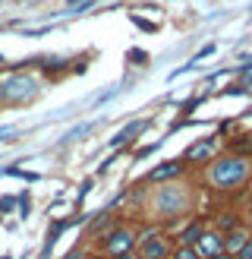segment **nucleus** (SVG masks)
I'll use <instances>...</instances> for the list:
<instances>
[{"mask_svg": "<svg viewBox=\"0 0 252 259\" xmlns=\"http://www.w3.org/2000/svg\"><path fill=\"white\" fill-rule=\"evenodd\" d=\"M208 184L214 190H239L249 184L252 177V161L243 158V155H221V158H211L208 164Z\"/></svg>", "mask_w": 252, "mask_h": 259, "instance_id": "f257e3e1", "label": "nucleus"}, {"mask_svg": "<svg viewBox=\"0 0 252 259\" xmlns=\"http://www.w3.org/2000/svg\"><path fill=\"white\" fill-rule=\"evenodd\" d=\"M0 89H4V105H25V101H32L38 95V89H41V82H38V76L32 73H4L0 76Z\"/></svg>", "mask_w": 252, "mask_h": 259, "instance_id": "f03ea898", "label": "nucleus"}, {"mask_svg": "<svg viewBox=\"0 0 252 259\" xmlns=\"http://www.w3.org/2000/svg\"><path fill=\"white\" fill-rule=\"evenodd\" d=\"M136 243H139V259H167L173 240L167 234H161L158 228H145L136 237Z\"/></svg>", "mask_w": 252, "mask_h": 259, "instance_id": "7ed1b4c3", "label": "nucleus"}, {"mask_svg": "<svg viewBox=\"0 0 252 259\" xmlns=\"http://www.w3.org/2000/svg\"><path fill=\"white\" fill-rule=\"evenodd\" d=\"M133 243H136V237H133V231H130V228L113 225L110 231H104V234H101L98 247L104 250L107 256H123V253H130V250H133Z\"/></svg>", "mask_w": 252, "mask_h": 259, "instance_id": "20e7f679", "label": "nucleus"}, {"mask_svg": "<svg viewBox=\"0 0 252 259\" xmlns=\"http://www.w3.org/2000/svg\"><path fill=\"white\" fill-rule=\"evenodd\" d=\"M186 209V193L180 187H161L155 193V212L158 215H180Z\"/></svg>", "mask_w": 252, "mask_h": 259, "instance_id": "39448f33", "label": "nucleus"}, {"mask_svg": "<svg viewBox=\"0 0 252 259\" xmlns=\"http://www.w3.org/2000/svg\"><path fill=\"white\" fill-rule=\"evenodd\" d=\"M82 222H85V215H73V218H57V222H50L47 234H44V243H41V259H47L50 253H54V247H57V240H60L63 231H70V228L82 225Z\"/></svg>", "mask_w": 252, "mask_h": 259, "instance_id": "423d86ee", "label": "nucleus"}, {"mask_svg": "<svg viewBox=\"0 0 252 259\" xmlns=\"http://www.w3.org/2000/svg\"><path fill=\"white\" fill-rule=\"evenodd\" d=\"M214 152H218V136H205V139H196L193 146H186V152H183V161H193V164H199V161H208V158H214Z\"/></svg>", "mask_w": 252, "mask_h": 259, "instance_id": "0eeeda50", "label": "nucleus"}, {"mask_svg": "<svg viewBox=\"0 0 252 259\" xmlns=\"http://www.w3.org/2000/svg\"><path fill=\"white\" fill-rule=\"evenodd\" d=\"M196 250H199L202 259H211V256L224 253V234H221V231H205L202 240L196 243Z\"/></svg>", "mask_w": 252, "mask_h": 259, "instance_id": "6e6552de", "label": "nucleus"}, {"mask_svg": "<svg viewBox=\"0 0 252 259\" xmlns=\"http://www.w3.org/2000/svg\"><path fill=\"white\" fill-rule=\"evenodd\" d=\"M183 158H173V161H164V164H158V167H151L148 171V184H158V180H170V177H176V174H183Z\"/></svg>", "mask_w": 252, "mask_h": 259, "instance_id": "1a4fd4ad", "label": "nucleus"}, {"mask_svg": "<svg viewBox=\"0 0 252 259\" xmlns=\"http://www.w3.org/2000/svg\"><path fill=\"white\" fill-rule=\"evenodd\" d=\"M249 240H252V234H249V231H246L243 225H239V228H233V231H227V234H224V253L236 256V253L243 250Z\"/></svg>", "mask_w": 252, "mask_h": 259, "instance_id": "9d476101", "label": "nucleus"}, {"mask_svg": "<svg viewBox=\"0 0 252 259\" xmlns=\"http://www.w3.org/2000/svg\"><path fill=\"white\" fill-rule=\"evenodd\" d=\"M202 234H205V222H193V225H186L180 234H176V247H196V243L202 240Z\"/></svg>", "mask_w": 252, "mask_h": 259, "instance_id": "9b49d317", "label": "nucleus"}, {"mask_svg": "<svg viewBox=\"0 0 252 259\" xmlns=\"http://www.w3.org/2000/svg\"><path fill=\"white\" fill-rule=\"evenodd\" d=\"M145 126H148V120H130V123H126L117 136L110 139V146H126V142H133V136H139Z\"/></svg>", "mask_w": 252, "mask_h": 259, "instance_id": "f8f14e48", "label": "nucleus"}, {"mask_svg": "<svg viewBox=\"0 0 252 259\" xmlns=\"http://www.w3.org/2000/svg\"><path fill=\"white\" fill-rule=\"evenodd\" d=\"M239 228V215L236 212H221V234H227V231Z\"/></svg>", "mask_w": 252, "mask_h": 259, "instance_id": "ddd939ff", "label": "nucleus"}, {"mask_svg": "<svg viewBox=\"0 0 252 259\" xmlns=\"http://www.w3.org/2000/svg\"><path fill=\"white\" fill-rule=\"evenodd\" d=\"M170 259H202L196 247H173L170 250Z\"/></svg>", "mask_w": 252, "mask_h": 259, "instance_id": "4468645a", "label": "nucleus"}, {"mask_svg": "<svg viewBox=\"0 0 252 259\" xmlns=\"http://www.w3.org/2000/svg\"><path fill=\"white\" fill-rule=\"evenodd\" d=\"M16 205H19V218H29V212H32V202H29V193H19L16 196Z\"/></svg>", "mask_w": 252, "mask_h": 259, "instance_id": "2eb2a0df", "label": "nucleus"}, {"mask_svg": "<svg viewBox=\"0 0 252 259\" xmlns=\"http://www.w3.org/2000/svg\"><path fill=\"white\" fill-rule=\"evenodd\" d=\"M88 130H92V123H79V126H76V130H70V133L63 136V139H67V142H73V139H79L82 133H88Z\"/></svg>", "mask_w": 252, "mask_h": 259, "instance_id": "dca6fc26", "label": "nucleus"}, {"mask_svg": "<svg viewBox=\"0 0 252 259\" xmlns=\"http://www.w3.org/2000/svg\"><path fill=\"white\" fill-rule=\"evenodd\" d=\"M13 136H19V130L13 126V123H0V142H4V139H13Z\"/></svg>", "mask_w": 252, "mask_h": 259, "instance_id": "f3484780", "label": "nucleus"}, {"mask_svg": "<svg viewBox=\"0 0 252 259\" xmlns=\"http://www.w3.org/2000/svg\"><path fill=\"white\" fill-rule=\"evenodd\" d=\"M47 32H50V25H41V29H25L22 35H25V38H41V35H47Z\"/></svg>", "mask_w": 252, "mask_h": 259, "instance_id": "a211bd4d", "label": "nucleus"}, {"mask_svg": "<svg viewBox=\"0 0 252 259\" xmlns=\"http://www.w3.org/2000/svg\"><path fill=\"white\" fill-rule=\"evenodd\" d=\"M208 54H214V45H205V48H202V51H199V54H196L193 60H189V63H193V67H196V63H199L202 57H208Z\"/></svg>", "mask_w": 252, "mask_h": 259, "instance_id": "6ab92c4d", "label": "nucleus"}, {"mask_svg": "<svg viewBox=\"0 0 252 259\" xmlns=\"http://www.w3.org/2000/svg\"><path fill=\"white\" fill-rule=\"evenodd\" d=\"M82 4H88V0H67V10H63V13H76Z\"/></svg>", "mask_w": 252, "mask_h": 259, "instance_id": "aec40b11", "label": "nucleus"}, {"mask_svg": "<svg viewBox=\"0 0 252 259\" xmlns=\"http://www.w3.org/2000/svg\"><path fill=\"white\" fill-rule=\"evenodd\" d=\"M233 259H252V240H249V243H246V247L239 250V253H236Z\"/></svg>", "mask_w": 252, "mask_h": 259, "instance_id": "412c9836", "label": "nucleus"}, {"mask_svg": "<svg viewBox=\"0 0 252 259\" xmlns=\"http://www.w3.org/2000/svg\"><path fill=\"white\" fill-rule=\"evenodd\" d=\"M95 184H92V177H88V180H82V187H79V199H85L88 196V190H92Z\"/></svg>", "mask_w": 252, "mask_h": 259, "instance_id": "4be33fe9", "label": "nucleus"}, {"mask_svg": "<svg viewBox=\"0 0 252 259\" xmlns=\"http://www.w3.org/2000/svg\"><path fill=\"white\" fill-rule=\"evenodd\" d=\"M155 149H158V146H142V149H136V158H148Z\"/></svg>", "mask_w": 252, "mask_h": 259, "instance_id": "5701e85b", "label": "nucleus"}, {"mask_svg": "<svg viewBox=\"0 0 252 259\" xmlns=\"http://www.w3.org/2000/svg\"><path fill=\"white\" fill-rule=\"evenodd\" d=\"M60 259H82V247H76V250H70L67 256H60Z\"/></svg>", "mask_w": 252, "mask_h": 259, "instance_id": "b1692460", "label": "nucleus"}, {"mask_svg": "<svg viewBox=\"0 0 252 259\" xmlns=\"http://www.w3.org/2000/svg\"><path fill=\"white\" fill-rule=\"evenodd\" d=\"M211 259H233L230 253H218V256H211Z\"/></svg>", "mask_w": 252, "mask_h": 259, "instance_id": "393cba45", "label": "nucleus"}, {"mask_svg": "<svg viewBox=\"0 0 252 259\" xmlns=\"http://www.w3.org/2000/svg\"><path fill=\"white\" fill-rule=\"evenodd\" d=\"M110 259H136L133 253H123V256H110Z\"/></svg>", "mask_w": 252, "mask_h": 259, "instance_id": "a878e982", "label": "nucleus"}, {"mask_svg": "<svg viewBox=\"0 0 252 259\" xmlns=\"http://www.w3.org/2000/svg\"><path fill=\"white\" fill-rule=\"evenodd\" d=\"M0 105H4V89H0Z\"/></svg>", "mask_w": 252, "mask_h": 259, "instance_id": "bb28decb", "label": "nucleus"}, {"mask_svg": "<svg viewBox=\"0 0 252 259\" xmlns=\"http://www.w3.org/2000/svg\"><path fill=\"white\" fill-rule=\"evenodd\" d=\"M29 4H38V0H29Z\"/></svg>", "mask_w": 252, "mask_h": 259, "instance_id": "cd10ccee", "label": "nucleus"}, {"mask_svg": "<svg viewBox=\"0 0 252 259\" xmlns=\"http://www.w3.org/2000/svg\"><path fill=\"white\" fill-rule=\"evenodd\" d=\"M0 259H10V256H0Z\"/></svg>", "mask_w": 252, "mask_h": 259, "instance_id": "c85d7f7f", "label": "nucleus"}, {"mask_svg": "<svg viewBox=\"0 0 252 259\" xmlns=\"http://www.w3.org/2000/svg\"><path fill=\"white\" fill-rule=\"evenodd\" d=\"M0 60H4V54H0Z\"/></svg>", "mask_w": 252, "mask_h": 259, "instance_id": "c756f323", "label": "nucleus"}]
</instances>
